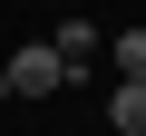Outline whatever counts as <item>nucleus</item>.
Segmentation results:
<instances>
[{
  "mask_svg": "<svg viewBox=\"0 0 146 136\" xmlns=\"http://www.w3.org/2000/svg\"><path fill=\"white\" fill-rule=\"evenodd\" d=\"M0 97H10V68H0Z\"/></svg>",
  "mask_w": 146,
  "mask_h": 136,
  "instance_id": "obj_5",
  "label": "nucleus"
},
{
  "mask_svg": "<svg viewBox=\"0 0 146 136\" xmlns=\"http://www.w3.org/2000/svg\"><path fill=\"white\" fill-rule=\"evenodd\" d=\"M107 126H117V136H146V78H117V97H107Z\"/></svg>",
  "mask_w": 146,
  "mask_h": 136,
  "instance_id": "obj_3",
  "label": "nucleus"
},
{
  "mask_svg": "<svg viewBox=\"0 0 146 136\" xmlns=\"http://www.w3.org/2000/svg\"><path fill=\"white\" fill-rule=\"evenodd\" d=\"M107 58H117V78H146V29H117Z\"/></svg>",
  "mask_w": 146,
  "mask_h": 136,
  "instance_id": "obj_4",
  "label": "nucleus"
},
{
  "mask_svg": "<svg viewBox=\"0 0 146 136\" xmlns=\"http://www.w3.org/2000/svg\"><path fill=\"white\" fill-rule=\"evenodd\" d=\"M49 49H58V58H68V78H88V58H98V49H107V39H98V29H88V20H58V29H49Z\"/></svg>",
  "mask_w": 146,
  "mask_h": 136,
  "instance_id": "obj_2",
  "label": "nucleus"
},
{
  "mask_svg": "<svg viewBox=\"0 0 146 136\" xmlns=\"http://www.w3.org/2000/svg\"><path fill=\"white\" fill-rule=\"evenodd\" d=\"M0 68H10V97H49V88H68V58H58L49 39H29V49H10Z\"/></svg>",
  "mask_w": 146,
  "mask_h": 136,
  "instance_id": "obj_1",
  "label": "nucleus"
}]
</instances>
